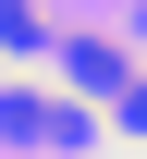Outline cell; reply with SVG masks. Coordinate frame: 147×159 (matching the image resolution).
<instances>
[{
    "mask_svg": "<svg viewBox=\"0 0 147 159\" xmlns=\"http://www.w3.org/2000/svg\"><path fill=\"white\" fill-rule=\"evenodd\" d=\"M62 61H74V86H110V98H123V86H135V61H123V49H110V37H74Z\"/></svg>",
    "mask_w": 147,
    "mask_h": 159,
    "instance_id": "obj_1",
    "label": "cell"
},
{
    "mask_svg": "<svg viewBox=\"0 0 147 159\" xmlns=\"http://www.w3.org/2000/svg\"><path fill=\"white\" fill-rule=\"evenodd\" d=\"M49 25H37V0H0V49H37Z\"/></svg>",
    "mask_w": 147,
    "mask_h": 159,
    "instance_id": "obj_2",
    "label": "cell"
}]
</instances>
